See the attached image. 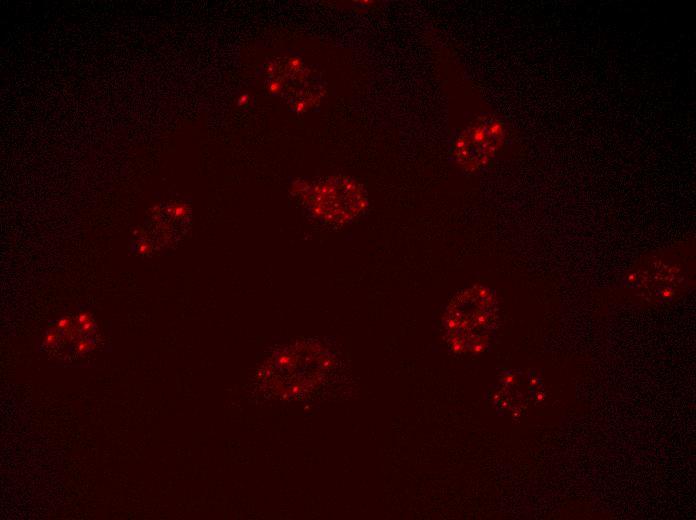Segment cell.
<instances>
[{"label":"cell","mask_w":696,"mask_h":520,"mask_svg":"<svg viewBox=\"0 0 696 520\" xmlns=\"http://www.w3.org/2000/svg\"><path fill=\"white\" fill-rule=\"evenodd\" d=\"M497 302L481 285L456 295L444 315L448 342L456 351H480L496 326Z\"/></svg>","instance_id":"6da1fadb"},{"label":"cell","mask_w":696,"mask_h":520,"mask_svg":"<svg viewBox=\"0 0 696 520\" xmlns=\"http://www.w3.org/2000/svg\"><path fill=\"white\" fill-rule=\"evenodd\" d=\"M309 201L315 213L331 221L355 216L364 205V197L356 184L345 178H330L310 188Z\"/></svg>","instance_id":"7a4b0ae2"},{"label":"cell","mask_w":696,"mask_h":520,"mask_svg":"<svg viewBox=\"0 0 696 520\" xmlns=\"http://www.w3.org/2000/svg\"><path fill=\"white\" fill-rule=\"evenodd\" d=\"M500 141L497 126L478 122L464 131L456 143V160L464 169L475 170L493 155Z\"/></svg>","instance_id":"3957f363"}]
</instances>
